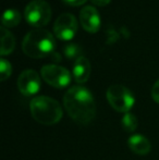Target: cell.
Listing matches in <instances>:
<instances>
[{
    "instance_id": "obj_8",
    "label": "cell",
    "mask_w": 159,
    "mask_h": 160,
    "mask_svg": "<svg viewBox=\"0 0 159 160\" xmlns=\"http://www.w3.org/2000/svg\"><path fill=\"white\" fill-rule=\"evenodd\" d=\"M40 76L35 70H25L17 78V88L24 96H33L40 89Z\"/></svg>"
},
{
    "instance_id": "obj_17",
    "label": "cell",
    "mask_w": 159,
    "mask_h": 160,
    "mask_svg": "<svg viewBox=\"0 0 159 160\" xmlns=\"http://www.w3.org/2000/svg\"><path fill=\"white\" fill-rule=\"evenodd\" d=\"M152 97H153L154 101L159 103V80L156 81L153 88H152Z\"/></svg>"
},
{
    "instance_id": "obj_18",
    "label": "cell",
    "mask_w": 159,
    "mask_h": 160,
    "mask_svg": "<svg viewBox=\"0 0 159 160\" xmlns=\"http://www.w3.org/2000/svg\"><path fill=\"white\" fill-rule=\"evenodd\" d=\"M64 3L69 4V6H72V7H79L84 4L87 0H62Z\"/></svg>"
},
{
    "instance_id": "obj_9",
    "label": "cell",
    "mask_w": 159,
    "mask_h": 160,
    "mask_svg": "<svg viewBox=\"0 0 159 160\" xmlns=\"http://www.w3.org/2000/svg\"><path fill=\"white\" fill-rule=\"evenodd\" d=\"M80 23L86 32L97 33L102 24L99 12L92 6L84 7L80 12Z\"/></svg>"
},
{
    "instance_id": "obj_4",
    "label": "cell",
    "mask_w": 159,
    "mask_h": 160,
    "mask_svg": "<svg viewBox=\"0 0 159 160\" xmlns=\"http://www.w3.org/2000/svg\"><path fill=\"white\" fill-rule=\"evenodd\" d=\"M51 7L45 0H33L24 10L25 20L31 26L40 28L47 25L51 19Z\"/></svg>"
},
{
    "instance_id": "obj_5",
    "label": "cell",
    "mask_w": 159,
    "mask_h": 160,
    "mask_svg": "<svg viewBox=\"0 0 159 160\" xmlns=\"http://www.w3.org/2000/svg\"><path fill=\"white\" fill-rule=\"evenodd\" d=\"M106 96L109 105L118 112L127 113L132 109L135 102V98L132 92L120 84L111 85L107 89Z\"/></svg>"
},
{
    "instance_id": "obj_16",
    "label": "cell",
    "mask_w": 159,
    "mask_h": 160,
    "mask_svg": "<svg viewBox=\"0 0 159 160\" xmlns=\"http://www.w3.org/2000/svg\"><path fill=\"white\" fill-rule=\"evenodd\" d=\"M11 73H12V67L11 63L4 58L0 59V80L2 82L7 80V78H10Z\"/></svg>"
},
{
    "instance_id": "obj_15",
    "label": "cell",
    "mask_w": 159,
    "mask_h": 160,
    "mask_svg": "<svg viewBox=\"0 0 159 160\" xmlns=\"http://www.w3.org/2000/svg\"><path fill=\"white\" fill-rule=\"evenodd\" d=\"M63 52L69 60H77L82 57V48L75 44H69L64 47Z\"/></svg>"
},
{
    "instance_id": "obj_7",
    "label": "cell",
    "mask_w": 159,
    "mask_h": 160,
    "mask_svg": "<svg viewBox=\"0 0 159 160\" xmlns=\"http://www.w3.org/2000/svg\"><path fill=\"white\" fill-rule=\"evenodd\" d=\"M77 32V21L71 13L59 15L53 24V33L61 40H71Z\"/></svg>"
},
{
    "instance_id": "obj_19",
    "label": "cell",
    "mask_w": 159,
    "mask_h": 160,
    "mask_svg": "<svg viewBox=\"0 0 159 160\" xmlns=\"http://www.w3.org/2000/svg\"><path fill=\"white\" fill-rule=\"evenodd\" d=\"M111 0H91V2L95 6L98 7H105L107 6L108 3H110Z\"/></svg>"
},
{
    "instance_id": "obj_13",
    "label": "cell",
    "mask_w": 159,
    "mask_h": 160,
    "mask_svg": "<svg viewBox=\"0 0 159 160\" xmlns=\"http://www.w3.org/2000/svg\"><path fill=\"white\" fill-rule=\"evenodd\" d=\"M20 22H21V13L17 10L9 9V10L4 11L1 20V24L3 28H14V26L19 25Z\"/></svg>"
},
{
    "instance_id": "obj_14",
    "label": "cell",
    "mask_w": 159,
    "mask_h": 160,
    "mask_svg": "<svg viewBox=\"0 0 159 160\" xmlns=\"http://www.w3.org/2000/svg\"><path fill=\"white\" fill-rule=\"evenodd\" d=\"M137 118L130 112L124 113V116L121 119V125H122L123 130L127 133H133L137 128Z\"/></svg>"
},
{
    "instance_id": "obj_12",
    "label": "cell",
    "mask_w": 159,
    "mask_h": 160,
    "mask_svg": "<svg viewBox=\"0 0 159 160\" xmlns=\"http://www.w3.org/2000/svg\"><path fill=\"white\" fill-rule=\"evenodd\" d=\"M0 33H1V48H0V55L3 56L10 55L15 47V38L12 35V33L9 32L6 28L1 26L0 28Z\"/></svg>"
},
{
    "instance_id": "obj_2",
    "label": "cell",
    "mask_w": 159,
    "mask_h": 160,
    "mask_svg": "<svg viewBox=\"0 0 159 160\" xmlns=\"http://www.w3.org/2000/svg\"><path fill=\"white\" fill-rule=\"evenodd\" d=\"M56 46L55 38L49 31L36 28L28 32L22 42L23 52L33 59L47 57L53 51Z\"/></svg>"
},
{
    "instance_id": "obj_3",
    "label": "cell",
    "mask_w": 159,
    "mask_h": 160,
    "mask_svg": "<svg viewBox=\"0 0 159 160\" xmlns=\"http://www.w3.org/2000/svg\"><path fill=\"white\" fill-rule=\"evenodd\" d=\"M32 117L35 121L44 125H53L62 118V108L56 99L48 96H38L30 103Z\"/></svg>"
},
{
    "instance_id": "obj_6",
    "label": "cell",
    "mask_w": 159,
    "mask_h": 160,
    "mask_svg": "<svg viewBox=\"0 0 159 160\" xmlns=\"http://www.w3.org/2000/svg\"><path fill=\"white\" fill-rule=\"evenodd\" d=\"M40 75L50 86L64 88L71 82V74L66 68L57 64H46L40 70Z\"/></svg>"
},
{
    "instance_id": "obj_1",
    "label": "cell",
    "mask_w": 159,
    "mask_h": 160,
    "mask_svg": "<svg viewBox=\"0 0 159 160\" xmlns=\"http://www.w3.org/2000/svg\"><path fill=\"white\" fill-rule=\"evenodd\" d=\"M63 105L70 118L77 124L86 125L96 116V103L92 93L80 85L72 86L63 97Z\"/></svg>"
},
{
    "instance_id": "obj_10",
    "label": "cell",
    "mask_w": 159,
    "mask_h": 160,
    "mask_svg": "<svg viewBox=\"0 0 159 160\" xmlns=\"http://www.w3.org/2000/svg\"><path fill=\"white\" fill-rule=\"evenodd\" d=\"M91 63H89V60L86 57L82 56L79 59L75 60L72 71L75 82L79 83V84H83V83L87 82L89 75H91Z\"/></svg>"
},
{
    "instance_id": "obj_11",
    "label": "cell",
    "mask_w": 159,
    "mask_h": 160,
    "mask_svg": "<svg viewBox=\"0 0 159 160\" xmlns=\"http://www.w3.org/2000/svg\"><path fill=\"white\" fill-rule=\"evenodd\" d=\"M129 148L137 155H147L152 149L151 142L145 136L140 134H134L129 137L127 139Z\"/></svg>"
}]
</instances>
